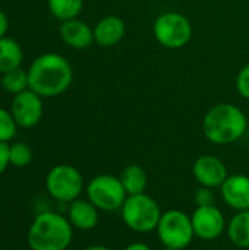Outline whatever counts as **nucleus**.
<instances>
[{
	"mask_svg": "<svg viewBox=\"0 0 249 250\" xmlns=\"http://www.w3.org/2000/svg\"><path fill=\"white\" fill-rule=\"evenodd\" d=\"M73 72L70 63L57 53L38 56L28 69L29 89L43 98L63 94L72 83Z\"/></svg>",
	"mask_w": 249,
	"mask_h": 250,
	"instance_id": "nucleus-1",
	"label": "nucleus"
},
{
	"mask_svg": "<svg viewBox=\"0 0 249 250\" xmlns=\"http://www.w3.org/2000/svg\"><path fill=\"white\" fill-rule=\"evenodd\" d=\"M247 114L230 103L213 105L203 119V133L216 145H229L239 141L247 133Z\"/></svg>",
	"mask_w": 249,
	"mask_h": 250,
	"instance_id": "nucleus-2",
	"label": "nucleus"
},
{
	"mask_svg": "<svg viewBox=\"0 0 249 250\" xmlns=\"http://www.w3.org/2000/svg\"><path fill=\"white\" fill-rule=\"evenodd\" d=\"M72 224L56 212H41L28 231V245L32 250H66L72 242Z\"/></svg>",
	"mask_w": 249,
	"mask_h": 250,
	"instance_id": "nucleus-3",
	"label": "nucleus"
},
{
	"mask_svg": "<svg viewBox=\"0 0 249 250\" xmlns=\"http://www.w3.org/2000/svg\"><path fill=\"white\" fill-rule=\"evenodd\" d=\"M161 214L163 212L158 202L145 192L128 196L120 208V215L125 226L141 234L154 231L158 226Z\"/></svg>",
	"mask_w": 249,
	"mask_h": 250,
	"instance_id": "nucleus-4",
	"label": "nucleus"
},
{
	"mask_svg": "<svg viewBox=\"0 0 249 250\" xmlns=\"http://www.w3.org/2000/svg\"><path fill=\"white\" fill-rule=\"evenodd\" d=\"M156 231L164 248L178 250L188 248L195 237L191 217L181 209H169L163 212Z\"/></svg>",
	"mask_w": 249,
	"mask_h": 250,
	"instance_id": "nucleus-5",
	"label": "nucleus"
},
{
	"mask_svg": "<svg viewBox=\"0 0 249 250\" xmlns=\"http://www.w3.org/2000/svg\"><path fill=\"white\" fill-rule=\"evenodd\" d=\"M153 34L160 45L170 50L182 48L192 38V23L179 12H164L154 21Z\"/></svg>",
	"mask_w": 249,
	"mask_h": 250,
	"instance_id": "nucleus-6",
	"label": "nucleus"
},
{
	"mask_svg": "<svg viewBox=\"0 0 249 250\" xmlns=\"http://www.w3.org/2000/svg\"><path fill=\"white\" fill-rule=\"evenodd\" d=\"M88 201H91L100 211L114 212L120 211L128 193L120 182V177L112 174H98L87 186Z\"/></svg>",
	"mask_w": 249,
	"mask_h": 250,
	"instance_id": "nucleus-7",
	"label": "nucleus"
},
{
	"mask_svg": "<svg viewBox=\"0 0 249 250\" xmlns=\"http://www.w3.org/2000/svg\"><path fill=\"white\" fill-rule=\"evenodd\" d=\"M45 186L48 193L56 201L73 202L84 189V179L75 167L69 164H60L48 171Z\"/></svg>",
	"mask_w": 249,
	"mask_h": 250,
	"instance_id": "nucleus-8",
	"label": "nucleus"
},
{
	"mask_svg": "<svg viewBox=\"0 0 249 250\" xmlns=\"http://www.w3.org/2000/svg\"><path fill=\"white\" fill-rule=\"evenodd\" d=\"M194 233L201 240H216L227 229L223 212L216 205L197 207L191 215Z\"/></svg>",
	"mask_w": 249,
	"mask_h": 250,
	"instance_id": "nucleus-9",
	"label": "nucleus"
},
{
	"mask_svg": "<svg viewBox=\"0 0 249 250\" xmlns=\"http://www.w3.org/2000/svg\"><path fill=\"white\" fill-rule=\"evenodd\" d=\"M43 97L35 94L32 89H26L16 94L12 100L10 113L21 127H34L43 117Z\"/></svg>",
	"mask_w": 249,
	"mask_h": 250,
	"instance_id": "nucleus-10",
	"label": "nucleus"
},
{
	"mask_svg": "<svg viewBox=\"0 0 249 250\" xmlns=\"http://www.w3.org/2000/svg\"><path fill=\"white\" fill-rule=\"evenodd\" d=\"M192 173L200 186L217 189L222 188L225 180L229 177L226 164L216 155L205 154L195 160Z\"/></svg>",
	"mask_w": 249,
	"mask_h": 250,
	"instance_id": "nucleus-11",
	"label": "nucleus"
},
{
	"mask_svg": "<svg viewBox=\"0 0 249 250\" xmlns=\"http://www.w3.org/2000/svg\"><path fill=\"white\" fill-rule=\"evenodd\" d=\"M222 198L235 211L249 209V176L232 174L220 188Z\"/></svg>",
	"mask_w": 249,
	"mask_h": 250,
	"instance_id": "nucleus-12",
	"label": "nucleus"
},
{
	"mask_svg": "<svg viewBox=\"0 0 249 250\" xmlns=\"http://www.w3.org/2000/svg\"><path fill=\"white\" fill-rule=\"evenodd\" d=\"M92 29H94V42H97L100 47L104 48L114 47L123 40L126 34L125 21L116 15H107L101 18Z\"/></svg>",
	"mask_w": 249,
	"mask_h": 250,
	"instance_id": "nucleus-13",
	"label": "nucleus"
},
{
	"mask_svg": "<svg viewBox=\"0 0 249 250\" xmlns=\"http://www.w3.org/2000/svg\"><path fill=\"white\" fill-rule=\"evenodd\" d=\"M59 32L63 42L75 50H85L94 42V29L78 18L62 22Z\"/></svg>",
	"mask_w": 249,
	"mask_h": 250,
	"instance_id": "nucleus-14",
	"label": "nucleus"
},
{
	"mask_svg": "<svg viewBox=\"0 0 249 250\" xmlns=\"http://www.w3.org/2000/svg\"><path fill=\"white\" fill-rule=\"evenodd\" d=\"M98 208L91 201L75 199L70 202L68 217L72 226L79 230H92L98 223Z\"/></svg>",
	"mask_w": 249,
	"mask_h": 250,
	"instance_id": "nucleus-15",
	"label": "nucleus"
},
{
	"mask_svg": "<svg viewBox=\"0 0 249 250\" xmlns=\"http://www.w3.org/2000/svg\"><path fill=\"white\" fill-rule=\"evenodd\" d=\"M229 240L242 249H249V209L238 211L227 224Z\"/></svg>",
	"mask_w": 249,
	"mask_h": 250,
	"instance_id": "nucleus-16",
	"label": "nucleus"
},
{
	"mask_svg": "<svg viewBox=\"0 0 249 250\" xmlns=\"http://www.w3.org/2000/svg\"><path fill=\"white\" fill-rule=\"evenodd\" d=\"M120 182L128 193V196L131 195H139L144 193L148 185V177L145 170L138 166V164H131L126 166L120 174Z\"/></svg>",
	"mask_w": 249,
	"mask_h": 250,
	"instance_id": "nucleus-17",
	"label": "nucleus"
},
{
	"mask_svg": "<svg viewBox=\"0 0 249 250\" xmlns=\"http://www.w3.org/2000/svg\"><path fill=\"white\" fill-rule=\"evenodd\" d=\"M22 63V50L21 45L9 38H0V73H6L16 67H21Z\"/></svg>",
	"mask_w": 249,
	"mask_h": 250,
	"instance_id": "nucleus-18",
	"label": "nucleus"
},
{
	"mask_svg": "<svg viewBox=\"0 0 249 250\" xmlns=\"http://www.w3.org/2000/svg\"><path fill=\"white\" fill-rule=\"evenodd\" d=\"M50 13L65 22L79 16L84 7V0H47Z\"/></svg>",
	"mask_w": 249,
	"mask_h": 250,
	"instance_id": "nucleus-19",
	"label": "nucleus"
},
{
	"mask_svg": "<svg viewBox=\"0 0 249 250\" xmlns=\"http://www.w3.org/2000/svg\"><path fill=\"white\" fill-rule=\"evenodd\" d=\"M1 85L7 92H10L13 95L29 89L28 70H22L21 67H16L13 70H9V72L3 73Z\"/></svg>",
	"mask_w": 249,
	"mask_h": 250,
	"instance_id": "nucleus-20",
	"label": "nucleus"
},
{
	"mask_svg": "<svg viewBox=\"0 0 249 250\" xmlns=\"http://www.w3.org/2000/svg\"><path fill=\"white\" fill-rule=\"evenodd\" d=\"M32 160L31 148L23 142H16L9 146V163L15 167H25Z\"/></svg>",
	"mask_w": 249,
	"mask_h": 250,
	"instance_id": "nucleus-21",
	"label": "nucleus"
},
{
	"mask_svg": "<svg viewBox=\"0 0 249 250\" xmlns=\"http://www.w3.org/2000/svg\"><path fill=\"white\" fill-rule=\"evenodd\" d=\"M16 122L10 111L0 108V142H7L15 136Z\"/></svg>",
	"mask_w": 249,
	"mask_h": 250,
	"instance_id": "nucleus-22",
	"label": "nucleus"
},
{
	"mask_svg": "<svg viewBox=\"0 0 249 250\" xmlns=\"http://www.w3.org/2000/svg\"><path fill=\"white\" fill-rule=\"evenodd\" d=\"M236 89L245 100H249V63L245 64L236 76Z\"/></svg>",
	"mask_w": 249,
	"mask_h": 250,
	"instance_id": "nucleus-23",
	"label": "nucleus"
},
{
	"mask_svg": "<svg viewBox=\"0 0 249 250\" xmlns=\"http://www.w3.org/2000/svg\"><path fill=\"white\" fill-rule=\"evenodd\" d=\"M194 199H195L197 207H208V205H214L216 195H214L213 189L201 186V188L195 192V198H194Z\"/></svg>",
	"mask_w": 249,
	"mask_h": 250,
	"instance_id": "nucleus-24",
	"label": "nucleus"
},
{
	"mask_svg": "<svg viewBox=\"0 0 249 250\" xmlns=\"http://www.w3.org/2000/svg\"><path fill=\"white\" fill-rule=\"evenodd\" d=\"M9 163V145L6 142H0V174L6 170Z\"/></svg>",
	"mask_w": 249,
	"mask_h": 250,
	"instance_id": "nucleus-25",
	"label": "nucleus"
},
{
	"mask_svg": "<svg viewBox=\"0 0 249 250\" xmlns=\"http://www.w3.org/2000/svg\"><path fill=\"white\" fill-rule=\"evenodd\" d=\"M9 29V19L3 10H0V38L6 37V32Z\"/></svg>",
	"mask_w": 249,
	"mask_h": 250,
	"instance_id": "nucleus-26",
	"label": "nucleus"
},
{
	"mask_svg": "<svg viewBox=\"0 0 249 250\" xmlns=\"http://www.w3.org/2000/svg\"><path fill=\"white\" fill-rule=\"evenodd\" d=\"M123 250H151V249H150V246H148V245H145V243H142V242H135V243L128 245V246H126Z\"/></svg>",
	"mask_w": 249,
	"mask_h": 250,
	"instance_id": "nucleus-27",
	"label": "nucleus"
},
{
	"mask_svg": "<svg viewBox=\"0 0 249 250\" xmlns=\"http://www.w3.org/2000/svg\"><path fill=\"white\" fill-rule=\"evenodd\" d=\"M84 250H113V249H110V248H107V246L95 245V246H90V248H87V249H84Z\"/></svg>",
	"mask_w": 249,
	"mask_h": 250,
	"instance_id": "nucleus-28",
	"label": "nucleus"
},
{
	"mask_svg": "<svg viewBox=\"0 0 249 250\" xmlns=\"http://www.w3.org/2000/svg\"><path fill=\"white\" fill-rule=\"evenodd\" d=\"M163 250H178V249H172V248H164Z\"/></svg>",
	"mask_w": 249,
	"mask_h": 250,
	"instance_id": "nucleus-29",
	"label": "nucleus"
}]
</instances>
